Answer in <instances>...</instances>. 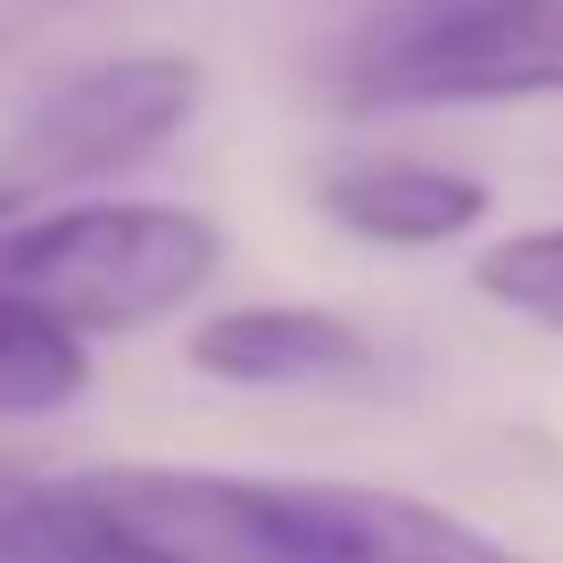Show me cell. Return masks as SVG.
<instances>
[{
    "label": "cell",
    "mask_w": 563,
    "mask_h": 563,
    "mask_svg": "<svg viewBox=\"0 0 563 563\" xmlns=\"http://www.w3.org/2000/svg\"><path fill=\"white\" fill-rule=\"evenodd\" d=\"M316 208L365 249H448L489 224V183L431 158H356L316 183Z\"/></svg>",
    "instance_id": "6"
},
{
    "label": "cell",
    "mask_w": 563,
    "mask_h": 563,
    "mask_svg": "<svg viewBox=\"0 0 563 563\" xmlns=\"http://www.w3.org/2000/svg\"><path fill=\"white\" fill-rule=\"evenodd\" d=\"M224 274V224L183 199H67L0 224V299L42 307L84 340L150 332Z\"/></svg>",
    "instance_id": "2"
},
{
    "label": "cell",
    "mask_w": 563,
    "mask_h": 563,
    "mask_svg": "<svg viewBox=\"0 0 563 563\" xmlns=\"http://www.w3.org/2000/svg\"><path fill=\"white\" fill-rule=\"evenodd\" d=\"M473 290L497 299L506 316L539 323V332H563V224H530L489 241L473 265Z\"/></svg>",
    "instance_id": "9"
},
{
    "label": "cell",
    "mask_w": 563,
    "mask_h": 563,
    "mask_svg": "<svg viewBox=\"0 0 563 563\" xmlns=\"http://www.w3.org/2000/svg\"><path fill=\"white\" fill-rule=\"evenodd\" d=\"M0 563H124L91 514L84 481L0 473Z\"/></svg>",
    "instance_id": "8"
},
{
    "label": "cell",
    "mask_w": 563,
    "mask_h": 563,
    "mask_svg": "<svg viewBox=\"0 0 563 563\" xmlns=\"http://www.w3.org/2000/svg\"><path fill=\"white\" fill-rule=\"evenodd\" d=\"M208 100V67L183 51H124L58 75L18 133L25 183H108L166 158Z\"/></svg>",
    "instance_id": "4"
},
{
    "label": "cell",
    "mask_w": 563,
    "mask_h": 563,
    "mask_svg": "<svg viewBox=\"0 0 563 563\" xmlns=\"http://www.w3.org/2000/svg\"><path fill=\"white\" fill-rule=\"evenodd\" d=\"M91 389V340L42 307L0 299V422H51Z\"/></svg>",
    "instance_id": "7"
},
{
    "label": "cell",
    "mask_w": 563,
    "mask_h": 563,
    "mask_svg": "<svg viewBox=\"0 0 563 563\" xmlns=\"http://www.w3.org/2000/svg\"><path fill=\"white\" fill-rule=\"evenodd\" d=\"M18 208H25V183H0V224H9Z\"/></svg>",
    "instance_id": "10"
},
{
    "label": "cell",
    "mask_w": 563,
    "mask_h": 563,
    "mask_svg": "<svg viewBox=\"0 0 563 563\" xmlns=\"http://www.w3.org/2000/svg\"><path fill=\"white\" fill-rule=\"evenodd\" d=\"M84 497L124 563H530L464 514L373 481L100 464Z\"/></svg>",
    "instance_id": "1"
},
{
    "label": "cell",
    "mask_w": 563,
    "mask_h": 563,
    "mask_svg": "<svg viewBox=\"0 0 563 563\" xmlns=\"http://www.w3.org/2000/svg\"><path fill=\"white\" fill-rule=\"evenodd\" d=\"M199 382L216 389H323L373 365V340L332 307L299 299H257V307H216L183 340Z\"/></svg>",
    "instance_id": "5"
},
{
    "label": "cell",
    "mask_w": 563,
    "mask_h": 563,
    "mask_svg": "<svg viewBox=\"0 0 563 563\" xmlns=\"http://www.w3.org/2000/svg\"><path fill=\"white\" fill-rule=\"evenodd\" d=\"M349 108L563 100V0H389L340 58Z\"/></svg>",
    "instance_id": "3"
}]
</instances>
